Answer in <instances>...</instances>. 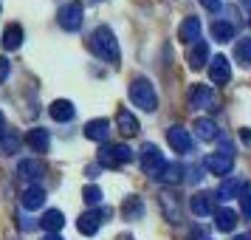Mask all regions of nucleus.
Masks as SVG:
<instances>
[{
	"label": "nucleus",
	"instance_id": "nucleus-28",
	"mask_svg": "<svg viewBox=\"0 0 251 240\" xmlns=\"http://www.w3.org/2000/svg\"><path fill=\"white\" fill-rule=\"evenodd\" d=\"M234 59H237L240 65H251V40H237V46H234Z\"/></svg>",
	"mask_w": 251,
	"mask_h": 240
},
{
	"label": "nucleus",
	"instance_id": "nucleus-7",
	"mask_svg": "<svg viewBox=\"0 0 251 240\" xmlns=\"http://www.w3.org/2000/svg\"><path fill=\"white\" fill-rule=\"evenodd\" d=\"M215 201H217L215 192H195L192 198H189V209H192L198 217H209V215H215L217 212Z\"/></svg>",
	"mask_w": 251,
	"mask_h": 240
},
{
	"label": "nucleus",
	"instance_id": "nucleus-35",
	"mask_svg": "<svg viewBox=\"0 0 251 240\" xmlns=\"http://www.w3.org/2000/svg\"><path fill=\"white\" fill-rule=\"evenodd\" d=\"M6 133H9V130H6V119H3V113H0V141H3Z\"/></svg>",
	"mask_w": 251,
	"mask_h": 240
},
{
	"label": "nucleus",
	"instance_id": "nucleus-12",
	"mask_svg": "<svg viewBox=\"0 0 251 240\" xmlns=\"http://www.w3.org/2000/svg\"><path fill=\"white\" fill-rule=\"evenodd\" d=\"M116 130H119V133H122L125 138L136 136V133H138V119L130 113L127 107H122V110L116 113Z\"/></svg>",
	"mask_w": 251,
	"mask_h": 240
},
{
	"label": "nucleus",
	"instance_id": "nucleus-11",
	"mask_svg": "<svg viewBox=\"0 0 251 240\" xmlns=\"http://www.w3.org/2000/svg\"><path fill=\"white\" fill-rule=\"evenodd\" d=\"M158 204H161V212L167 215V220L170 223H181V206H178V195L175 192H164L158 198Z\"/></svg>",
	"mask_w": 251,
	"mask_h": 240
},
{
	"label": "nucleus",
	"instance_id": "nucleus-15",
	"mask_svg": "<svg viewBox=\"0 0 251 240\" xmlns=\"http://www.w3.org/2000/svg\"><path fill=\"white\" fill-rule=\"evenodd\" d=\"M48 113H51L54 122H71L76 110H74V102H68V99H54L48 105Z\"/></svg>",
	"mask_w": 251,
	"mask_h": 240
},
{
	"label": "nucleus",
	"instance_id": "nucleus-8",
	"mask_svg": "<svg viewBox=\"0 0 251 240\" xmlns=\"http://www.w3.org/2000/svg\"><path fill=\"white\" fill-rule=\"evenodd\" d=\"M110 215V209H102V212H85V215H79V220H76V229H79L82 235H88V238H93L99 229H102V217Z\"/></svg>",
	"mask_w": 251,
	"mask_h": 240
},
{
	"label": "nucleus",
	"instance_id": "nucleus-24",
	"mask_svg": "<svg viewBox=\"0 0 251 240\" xmlns=\"http://www.w3.org/2000/svg\"><path fill=\"white\" fill-rule=\"evenodd\" d=\"M43 201H46V189H43V187H28V189L23 192V206L25 209H40Z\"/></svg>",
	"mask_w": 251,
	"mask_h": 240
},
{
	"label": "nucleus",
	"instance_id": "nucleus-23",
	"mask_svg": "<svg viewBox=\"0 0 251 240\" xmlns=\"http://www.w3.org/2000/svg\"><path fill=\"white\" fill-rule=\"evenodd\" d=\"M234 23H228V20H217L212 23V37H215L217 43H228V40H234Z\"/></svg>",
	"mask_w": 251,
	"mask_h": 240
},
{
	"label": "nucleus",
	"instance_id": "nucleus-25",
	"mask_svg": "<svg viewBox=\"0 0 251 240\" xmlns=\"http://www.w3.org/2000/svg\"><path fill=\"white\" fill-rule=\"evenodd\" d=\"M158 178H161L164 184H170V187L181 184V181H183V164H178V161H175V164H167V167L161 170Z\"/></svg>",
	"mask_w": 251,
	"mask_h": 240
},
{
	"label": "nucleus",
	"instance_id": "nucleus-33",
	"mask_svg": "<svg viewBox=\"0 0 251 240\" xmlns=\"http://www.w3.org/2000/svg\"><path fill=\"white\" fill-rule=\"evenodd\" d=\"M9 71H12V65H9V59L6 57H0V82L9 77Z\"/></svg>",
	"mask_w": 251,
	"mask_h": 240
},
{
	"label": "nucleus",
	"instance_id": "nucleus-3",
	"mask_svg": "<svg viewBox=\"0 0 251 240\" xmlns=\"http://www.w3.org/2000/svg\"><path fill=\"white\" fill-rule=\"evenodd\" d=\"M133 161V150L127 147V144H104L99 150V167H122V164H130Z\"/></svg>",
	"mask_w": 251,
	"mask_h": 240
},
{
	"label": "nucleus",
	"instance_id": "nucleus-5",
	"mask_svg": "<svg viewBox=\"0 0 251 240\" xmlns=\"http://www.w3.org/2000/svg\"><path fill=\"white\" fill-rule=\"evenodd\" d=\"M82 17H85V14H82V6L74 0V3H65V6L57 12V23L62 26L65 31H79L82 28Z\"/></svg>",
	"mask_w": 251,
	"mask_h": 240
},
{
	"label": "nucleus",
	"instance_id": "nucleus-34",
	"mask_svg": "<svg viewBox=\"0 0 251 240\" xmlns=\"http://www.w3.org/2000/svg\"><path fill=\"white\" fill-rule=\"evenodd\" d=\"M220 3H223V0H201V6H203L206 12H217V9H220Z\"/></svg>",
	"mask_w": 251,
	"mask_h": 240
},
{
	"label": "nucleus",
	"instance_id": "nucleus-27",
	"mask_svg": "<svg viewBox=\"0 0 251 240\" xmlns=\"http://www.w3.org/2000/svg\"><path fill=\"white\" fill-rule=\"evenodd\" d=\"M122 215H125V220H138V217L144 215V204H141V198H127L125 206H122Z\"/></svg>",
	"mask_w": 251,
	"mask_h": 240
},
{
	"label": "nucleus",
	"instance_id": "nucleus-13",
	"mask_svg": "<svg viewBox=\"0 0 251 240\" xmlns=\"http://www.w3.org/2000/svg\"><path fill=\"white\" fill-rule=\"evenodd\" d=\"M189 105L192 107H212L215 105V93L209 85H192V91H189Z\"/></svg>",
	"mask_w": 251,
	"mask_h": 240
},
{
	"label": "nucleus",
	"instance_id": "nucleus-21",
	"mask_svg": "<svg viewBox=\"0 0 251 240\" xmlns=\"http://www.w3.org/2000/svg\"><path fill=\"white\" fill-rule=\"evenodd\" d=\"M215 226L220 229V232H231V229L237 226V212L234 209H228V206H223V209H217L215 212Z\"/></svg>",
	"mask_w": 251,
	"mask_h": 240
},
{
	"label": "nucleus",
	"instance_id": "nucleus-39",
	"mask_svg": "<svg viewBox=\"0 0 251 240\" xmlns=\"http://www.w3.org/2000/svg\"><path fill=\"white\" fill-rule=\"evenodd\" d=\"M249 26H251V17H249Z\"/></svg>",
	"mask_w": 251,
	"mask_h": 240
},
{
	"label": "nucleus",
	"instance_id": "nucleus-20",
	"mask_svg": "<svg viewBox=\"0 0 251 240\" xmlns=\"http://www.w3.org/2000/svg\"><path fill=\"white\" fill-rule=\"evenodd\" d=\"M3 48L6 51H17V48L23 46V28L17 23H12V26H6V31H3Z\"/></svg>",
	"mask_w": 251,
	"mask_h": 240
},
{
	"label": "nucleus",
	"instance_id": "nucleus-16",
	"mask_svg": "<svg viewBox=\"0 0 251 240\" xmlns=\"http://www.w3.org/2000/svg\"><path fill=\"white\" fill-rule=\"evenodd\" d=\"M62 226H65V215H62L59 209H48L46 215L40 217V229H43L46 235H57Z\"/></svg>",
	"mask_w": 251,
	"mask_h": 240
},
{
	"label": "nucleus",
	"instance_id": "nucleus-38",
	"mask_svg": "<svg viewBox=\"0 0 251 240\" xmlns=\"http://www.w3.org/2000/svg\"><path fill=\"white\" fill-rule=\"evenodd\" d=\"M43 240H62V238H59V235H46Z\"/></svg>",
	"mask_w": 251,
	"mask_h": 240
},
{
	"label": "nucleus",
	"instance_id": "nucleus-36",
	"mask_svg": "<svg viewBox=\"0 0 251 240\" xmlns=\"http://www.w3.org/2000/svg\"><path fill=\"white\" fill-rule=\"evenodd\" d=\"M243 141H246V144H251V130H243Z\"/></svg>",
	"mask_w": 251,
	"mask_h": 240
},
{
	"label": "nucleus",
	"instance_id": "nucleus-22",
	"mask_svg": "<svg viewBox=\"0 0 251 240\" xmlns=\"http://www.w3.org/2000/svg\"><path fill=\"white\" fill-rule=\"evenodd\" d=\"M206 59H209V46H206L203 40H198L192 48V54H189V68L192 71H201L206 65Z\"/></svg>",
	"mask_w": 251,
	"mask_h": 240
},
{
	"label": "nucleus",
	"instance_id": "nucleus-18",
	"mask_svg": "<svg viewBox=\"0 0 251 240\" xmlns=\"http://www.w3.org/2000/svg\"><path fill=\"white\" fill-rule=\"evenodd\" d=\"M17 172L23 175V178H28V181H37V178H43L46 175V164L37 159H25L17 164Z\"/></svg>",
	"mask_w": 251,
	"mask_h": 240
},
{
	"label": "nucleus",
	"instance_id": "nucleus-32",
	"mask_svg": "<svg viewBox=\"0 0 251 240\" xmlns=\"http://www.w3.org/2000/svg\"><path fill=\"white\" fill-rule=\"evenodd\" d=\"M17 144H20V138L14 136V133H6V136H3V141H0V150H3V156H12L14 150H17Z\"/></svg>",
	"mask_w": 251,
	"mask_h": 240
},
{
	"label": "nucleus",
	"instance_id": "nucleus-17",
	"mask_svg": "<svg viewBox=\"0 0 251 240\" xmlns=\"http://www.w3.org/2000/svg\"><path fill=\"white\" fill-rule=\"evenodd\" d=\"M25 144L34 150V153H46L48 144H51V136H48V130H43V127H34V130L25 133Z\"/></svg>",
	"mask_w": 251,
	"mask_h": 240
},
{
	"label": "nucleus",
	"instance_id": "nucleus-6",
	"mask_svg": "<svg viewBox=\"0 0 251 240\" xmlns=\"http://www.w3.org/2000/svg\"><path fill=\"white\" fill-rule=\"evenodd\" d=\"M203 167L212 175H228L231 167H234V159H231V153L228 150H220V153H212V156H206Z\"/></svg>",
	"mask_w": 251,
	"mask_h": 240
},
{
	"label": "nucleus",
	"instance_id": "nucleus-37",
	"mask_svg": "<svg viewBox=\"0 0 251 240\" xmlns=\"http://www.w3.org/2000/svg\"><path fill=\"white\" fill-rule=\"evenodd\" d=\"M237 240H251V232H246V235H237Z\"/></svg>",
	"mask_w": 251,
	"mask_h": 240
},
{
	"label": "nucleus",
	"instance_id": "nucleus-40",
	"mask_svg": "<svg viewBox=\"0 0 251 240\" xmlns=\"http://www.w3.org/2000/svg\"><path fill=\"white\" fill-rule=\"evenodd\" d=\"M246 3H251V0H246Z\"/></svg>",
	"mask_w": 251,
	"mask_h": 240
},
{
	"label": "nucleus",
	"instance_id": "nucleus-30",
	"mask_svg": "<svg viewBox=\"0 0 251 240\" xmlns=\"http://www.w3.org/2000/svg\"><path fill=\"white\" fill-rule=\"evenodd\" d=\"M240 206H243V215L246 217H251V184H243L240 187Z\"/></svg>",
	"mask_w": 251,
	"mask_h": 240
},
{
	"label": "nucleus",
	"instance_id": "nucleus-29",
	"mask_svg": "<svg viewBox=\"0 0 251 240\" xmlns=\"http://www.w3.org/2000/svg\"><path fill=\"white\" fill-rule=\"evenodd\" d=\"M240 187H243V184L240 181H234V178H228V181H223L220 184V189H217V195H220V198H237L240 195Z\"/></svg>",
	"mask_w": 251,
	"mask_h": 240
},
{
	"label": "nucleus",
	"instance_id": "nucleus-14",
	"mask_svg": "<svg viewBox=\"0 0 251 240\" xmlns=\"http://www.w3.org/2000/svg\"><path fill=\"white\" fill-rule=\"evenodd\" d=\"M85 136L91 138V141H107V136H110V122L107 119H91L88 125H85Z\"/></svg>",
	"mask_w": 251,
	"mask_h": 240
},
{
	"label": "nucleus",
	"instance_id": "nucleus-1",
	"mask_svg": "<svg viewBox=\"0 0 251 240\" xmlns=\"http://www.w3.org/2000/svg\"><path fill=\"white\" fill-rule=\"evenodd\" d=\"M91 51H93L99 59L110 62V65H119V59H122V54H119V43H116V34L107 28V26H99V28L93 31V37H91Z\"/></svg>",
	"mask_w": 251,
	"mask_h": 240
},
{
	"label": "nucleus",
	"instance_id": "nucleus-10",
	"mask_svg": "<svg viewBox=\"0 0 251 240\" xmlns=\"http://www.w3.org/2000/svg\"><path fill=\"white\" fill-rule=\"evenodd\" d=\"M209 80L215 82V85H226L231 80V65H228V57H215L209 62Z\"/></svg>",
	"mask_w": 251,
	"mask_h": 240
},
{
	"label": "nucleus",
	"instance_id": "nucleus-19",
	"mask_svg": "<svg viewBox=\"0 0 251 240\" xmlns=\"http://www.w3.org/2000/svg\"><path fill=\"white\" fill-rule=\"evenodd\" d=\"M178 37H181L183 43H198L201 40V20L198 17H186L178 28Z\"/></svg>",
	"mask_w": 251,
	"mask_h": 240
},
{
	"label": "nucleus",
	"instance_id": "nucleus-31",
	"mask_svg": "<svg viewBox=\"0 0 251 240\" xmlns=\"http://www.w3.org/2000/svg\"><path fill=\"white\" fill-rule=\"evenodd\" d=\"M82 198H85V204L96 206L99 201H102V189H99V187H91V184H88V187L82 189Z\"/></svg>",
	"mask_w": 251,
	"mask_h": 240
},
{
	"label": "nucleus",
	"instance_id": "nucleus-9",
	"mask_svg": "<svg viewBox=\"0 0 251 240\" xmlns=\"http://www.w3.org/2000/svg\"><path fill=\"white\" fill-rule=\"evenodd\" d=\"M167 141H170V147L175 153H189L192 150V136H189V130H183L181 125H175L167 130Z\"/></svg>",
	"mask_w": 251,
	"mask_h": 240
},
{
	"label": "nucleus",
	"instance_id": "nucleus-26",
	"mask_svg": "<svg viewBox=\"0 0 251 240\" xmlns=\"http://www.w3.org/2000/svg\"><path fill=\"white\" fill-rule=\"evenodd\" d=\"M195 130H198V136L203 138V141H215L220 133H217V125L212 122V119H198L195 122Z\"/></svg>",
	"mask_w": 251,
	"mask_h": 240
},
{
	"label": "nucleus",
	"instance_id": "nucleus-4",
	"mask_svg": "<svg viewBox=\"0 0 251 240\" xmlns=\"http://www.w3.org/2000/svg\"><path fill=\"white\" fill-rule=\"evenodd\" d=\"M138 159H141V170L147 175H152V178H158L161 170L167 167V161H164V156H161V150L155 144H144L141 153H138Z\"/></svg>",
	"mask_w": 251,
	"mask_h": 240
},
{
	"label": "nucleus",
	"instance_id": "nucleus-2",
	"mask_svg": "<svg viewBox=\"0 0 251 240\" xmlns=\"http://www.w3.org/2000/svg\"><path fill=\"white\" fill-rule=\"evenodd\" d=\"M130 102L136 105V107H141V110H147V113H152L155 107H158V93H155V88H152V82L144 80V77H136V80L130 82Z\"/></svg>",
	"mask_w": 251,
	"mask_h": 240
}]
</instances>
